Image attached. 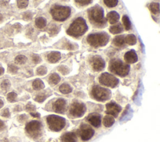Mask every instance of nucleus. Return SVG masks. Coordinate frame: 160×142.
I'll use <instances>...</instances> for the list:
<instances>
[{
	"label": "nucleus",
	"instance_id": "obj_37",
	"mask_svg": "<svg viewBox=\"0 0 160 142\" xmlns=\"http://www.w3.org/2000/svg\"><path fill=\"white\" fill-rule=\"evenodd\" d=\"M49 33L50 34H53L55 35L58 33V27L55 25H52L50 26L49 27Z\"/></svg>",
	"mask_w": 160,
	"mask_h": 142
},
{
	"label": "nucleus",
	"instance_id": "obj_43",
	"mask_svg": "<svg viewBox=\"0 0 160 142\" xmlns=\"http://www.w3.org/2000/svg\"><path fill=\"white\" fill-rule=\"evenodd\" d=\"M23 17L24 20H30L32 17V14L30 12H26L23 14Z\"/></svg>",
	"mask_w": 160,
	"mask_h": 142
},
{
	"label": "nucleus",
	"instance_id": "obj_44",
	"mask_svg": "<svg viewBox=\"0 0 160 142\" xmlns=\"http://www.w3.org/2000/svg\"><path fill=\"white\" fill-rule=\"evenodd\" d=\"M27 120H28V117L25 114H23V115H20V116L18 117V120L20 122H21V123H24Z\"/></svg>",
	"mask_w": 160,
	"mask_h": 142
},
{
	"label": "nucleus",
	"instance_id": "obj_17",
	"mask_svg": "<svg viewBox=\"0 0 160 142\" xmlns=\"http://www.w3.org/2000/svg\"><path fill=\"white\" fill-rule=\"evenodd\" d=\"M61 142H77V135L73 132H67L61 138Z\"/></svg>",
	"mask_w": 160,
	"mask_h": 142
},
{
	"label": "nucleus",
	"instance_id": "obj_16",
	"mask_svg": "<svg viewBox=\"0 0 160 142\" xmlns=\"http://www.w3.org/2000/svg\"><path fill=\"white\" fill-rule=\"evenodd\" d=\"M124 59L128 64H134L138 60V55L134 50L128 51L124 55Z\"/></svg>",
	"mask_w": 160,
	"mask_h": 142
},
{
	"label": "nucleus",
	"instance_id": "obj_40",
	"mask_svg": "<svg viewBox=\"0 0 160 142\" xmlns=\"http://www.w3.org/2000/svg\"><path fill=\"white\" fill-rule=\"evenodd\" d=\"M75 2L81 6L88 5L91 3L92 0H74Z\"/></svg>",
	"mask_w": 160,
	"mask_h": 142
},
{
	"label": "nucleus",
	"instance_id": "obj_41",
	"mask_svg": "<svg viewBox=\"0 0 160 142\" xmlns=\"http://www.w3.org/2000/svg\"><path fill=\"white\" fill-rule=\"evenodd\" d=\"M26 110L28 112H30V113L34 112L36 110V108L33 105H32V104L28 103L26 106Z\"/></svg>",
	"mask_w": 160,
	"mask_h": 142
},
{
	"label": "nucleus",
	"instance_id": "obj_7",
	"mask_svg": "<svg viewBox=\"0 0 160 142\" xmlns=\"http://www.w3.org/2000/svg\"><path fill=\"white\" fill-rule=\"evenodd\" d=\"M26 133L31 138H36L41 137L43 132V125L37 120H33L28 122L25 128Z\"/></svg>",
	"mask_w": 160,
	"mask_h": 142
},
{
	"label": "nucleus",
	"instance_id": "obj_29",
	"mask_svg": "<svg viewBox=\"0 0 160 142\" xmlns=\"http://www.w3.org/2000/svg\"><path fill=\"white\" fill-rule=\"evenodd\" d=\"M27 61V58L23 55H19L16 56L15 59V62L16 64L23 65Z\"/></svg>",
	"mask_w": 160,
	"mask_h": 142
},
{
	"label": "nucleus",
	"instance_id": "obj_21",
	"mask_svg": "<svg viewBox=\"0 0 160 142\" xmlns=\"http://www.w3.org/2000/svg\"><path fill=\"white\" fill-rule=\"evenodd\" d=\"M113 44L115 46L121 47L124 46L125 44V37L123 36H118L115 37L113 41Z\"/></svg>",
	"mask_w": 160,
	"mask_h": 142
},
{
	"label": "nucleus",
	"instance_id": "obj_5",
	"mask_svg": "<svg viewBox=\"0 0 160 142\" xmlns=\"http://www.w3.org/2000/svg\"><path fill=\"white\" fill-rule=\"evenodd\" d=\"M51 14L54 20L64 21L71 14V8L68 6L54 5L51 9Z\"/></svg>",
	"mask_w": 160,
	"mask_h": 142
},
{
	"label": "nucleus",
	"instance_id": "obj_15",
	"mask_svg": "<svg viewBox=\"0 0 160 142\" xmlns=\"http://www.w3.org/2000/svg\"><path fill=\"white\" fill-rule=\"evenodd\" d=\"M88 121L90 124L94 127L98 128L101 124V116L98 113H93L88 118Z\"/></svg>",
	"mask_w": 160,
	"mask_h": 142
},
{
	"label": "nucleus",
	"instance_id": "obj_32",
	"mask_svg": "<svg viewBox=\"0 0 160 142\" xmlns=\"http://www.w3.org/2000/svg\"><path fill=\"white\" fill-rule=\"evenodd\" d=\"M11 87V82L8 79L3 80L1 83V88L2 90H7Z\"/></svg>",
	"mask_w": 160,
	"mask_h": 142
},
{
	"label": "nucleus",
	"instance_id": "obj_18",
	"mask_svg": "<svg viewBox=\"0 0 160 142\" xmlns=\"http://www.w3.org/2000/svg\"><path fill=\"white\" fill-rule=\"evenodd\" d=\"M47 58L50 62L56 63L61 59V53L58 51H53L48 54Z\"/></svg>",
	"mask_w": 160,
	"mask_h": 142
},
{
	"label": "nucleus",
	"instance_id": "obj_31",
	"mask_svg": "<svg viewBox=\"0 0 160 142\" xmlns=\"http://www.w3.org/2000/svg\"><path fill=\"white\" fill-rule=\"evenodd\" d=\"M17 94L14 92H9L8 93L7 96H6V99H7V100L9 101V102H15L16 99H17Z\"/></svg>",
	"mask_w": 160,
	"mask_h": 142
},
{
	"label": "nucleus",
	"instance_id": "obj_2",
	"mask_svg": "<svg viewBox=\"0 0 160 142\" xmlns=\"http://www.w3.org/2000/svg\"><path fill=\"white\" fill-rule=\"evenodd\" d=\"M88 30V26L83 17H78L70 26L67 30V34L78 37L83 35Z\"/></svg>",
	"mask_w": 160,
	"mask_h": 142
},
{
	"label": "nucleus",
	"instance_id": "obj_34",
	"mask_svg": "<svg viewBox=\"0 0 160 142\" xmlns=\"http://www.w3.org/2000/svg\"><path fill=\"white\" fill-rule=\"evenodd\" d=\"M104 3L109 8H114L118 5V0H104Z\"/></svg>",
	"mask_w": 160,
	"mask_h": 142
},
{
	"label": "nucleus",
	"instance_id": "obj_35",
	"mask_svg": "<svg viewBox=\"0 0 160 142\" xmlns=\"http://www.w3.org/2000/svg\"><path fill=\"white\" fill-rule=\"evenodd\" d=\"M47 71H48V70H47L46 67H44V66H40V67L38 68V69H36V74L39 75H44L46 74Z\"/></svg>",
	"mask_w": 160,
	"mask_h": 142
},
{
	"label": "nucleus",
	"instance_id": "obj_28",
	"mask_svg": "<svg viewBox=\"0 0 160 142\" xmlns=\"http://www.w3.org/2000/svg\"><path fill=\"white\" fill-rule=\"evenodd\" d=\"M149 10L154 14H156L159 12V5L158 3H152L149 6Z\"/></svg>",
	"mask_w": 160,
	"mask_h": 142
},
{
	"label": "nucleus",
	"instance_id": "obj_12",
	"mask_svg": "<svg viewBox=\"0 0 160 142\" xmlns=\"http://www.w3.org/2000/svg\"><path fill=\"white\" fill-rule=\"evenodd\" d=\"M90 64L93 70L97 72L103 71L105 69L106 65L104 59L99 55L92 57L90 59Z\"/></svg>",
	"mask_w": 160,
	"mask_h": 142
},
{
	"label": "nucleus",
	"instance_id": "obj_10",
	"mask_svg": "<svg viewBox=\"0 0 160 142\" xmlns=\"http://www.w3.org/2000/svg\"><path fill=\"white\" fill-rule=\"evenodd\" d=\"M87 111L85 104L82 102H74L70 108V114L73 118L82 117Z\"/></svg>",
	"mask_w": 160,
	"mask_h": 142
},
{
	"label": "nucleus",
	"instance_id": "obj_6",
	"mask_svg": "<svg viewBox=\"0 0 160 142\" xmlns=\"http://www.w3.org/2000/svg\"><path fill=\"white\" fill-rule=\"evenodd\" d=\"M46 121L49 128L56 132L62 130L66 125L65 118L58 115H50L46 118Z\"/></svg>",
	"mask_w": 160,
	"mask_h": 142
},
{
	"label": "nucleus",
	"instance_id": "obj_48",
	"mask_svg": "<svg viewBox=\"0 0 160 142\" xmlns=\"http://www.w3.org/2000/svg\"><path fill=\"white\" fill-rule=\"evenodd\" d=\"M5 128V125L3 121L0 120V130H2Z\"/></svg>",
	"mask_w": 160,
	"mask_h": 142
},
{
	"label": "nucleus",
	"instance_id": "obj_9",
	"mask_svg": "<svg viewBox=\"0 0 160 142\" xmlns=\"http://www.w3.org/2000/svg\"><path fill=\"white\" fill-rule=\"evenodd\" d=\"M99 82L106 87L115 88L118 86L119 80L113 75L108 72L103 73L99 77Z\"/></svg>",
	"mask_w": 160,
	"mask_h": 142
},
{
	"label": "nucleus",
	"instance_id": "obj_19",
	"mask_svg": "<svg viewBox=\"0 0 160 142\" xmlns=\"http://www.w3.org/2000/svg\"><path fill=\"white\" fill-rule=\"evenodd\" d=\"M107 19L110 24H113L116 23L119 21V15L117 12L113 11L107 14Z\"/></svg>",
	"mask_w": 160,
	"mask_h": 142
},
{
	"label": "nucleus",
	"instance_id": "obj_50",
	"mask_svg": "<svg viewBox=\"0 0 160 142\" xmlns=\"http://www.w3.org/2000/svg\"><path fill=\"white\" fill-rule=\"evenodd\" d=\"M3 106H4L3 101L2 100L0 99V109H1L3 107Z\"/></svg>",
	"mask_w": 160,
	"mask_h": 142
},
{
	"label": "nucleus",
	"instance_id": "obj_36",
	"mask_svg": "<svg viewBox=\"0 0 160 142\" xmlns=\"http://www.w3.org/2000/svg\"><path fill=\"white\" fill-rule=\"evenodd\" d=\"M58 71L63 74V75H67L70 72V69L68 67L65 65H61L58 68Z\"/></svg>",
	"mask_w": 160,
	"mask_h": 142
},
{
	"label": "nucleus",
	"instance_id": "obj_13",
	"mask_svg": "<svg viewBox=\"0 0 160 142\" xmlns=\"http://www.w3.org/2000/svg\"><path fill=\"white\" fill-rule=\"evenodd\" d=\"M121 110V107L114 102H109L106 106V113L108 115H111L115 118L118 116Z\"/></svg>",
	"mask_w": 160,
	"mask_h": 142
},
{
	"label": "nucleus",
	"instance_id": "obj_1",
	"mask_svg": "<svg viewBox=\"0 0 160 142\" xmlns=\"http://www.w3.org/2000/svg\"><path fill=\"white\" fill-rule=\"evenodd\" d=\"M88 13L90 21L94 25L99 27L106 25V20L104 17V11L101 6L98 5L93 6L89 9Z\"/></svg>",
	"mask_w": 160,
	"mask_h": 142
},
{
	"label": "nucleus",
	"instance_id": "obj_11",
	"mask_svg": "<svg viewBox=\"0 0 160 142\" xmlns=\"http://www.w3.org/2000/svg\"><path fill=\"white\" fill-rule=\"evenodd\" d=\"M95 135V131L88 125L83 124L80 127V136L82 140L88 141Z\"/></svg>",
	"mask_w": 160,
	"mask_h": 142
},
{
	"label": "nucleus",
	"instance_id": "obj_14",
	"mask_svg": "<svg viewBox=\"0 0 160 142\" xmlns=\"http://www.w3.org/2000/svg\"><path fill=\"white\" fill-rule=\"evenodd\" d=\"M52 109L54 112L63 114L67 111V101L63 99H58L54 102H53L52 105Z\"/></svg>",
	"mask_w": 160,
	"mask_h": 142
},
{
	"label": "nucleus",
	"instance_id": "obj_30",
	"mask_svg": "<svg viewBox=\"0 0 160 142\" xmlns=\"http://www.w3.org/2000/svg\"><path fill=\"white\" fill-rule=\"evenodd\" d=\"M123 22L124 26L125 27V30L127 31L129 30L131 27V22L129 21V17L126 15H125L123 16Z\"/></svg>",
	"mask_w": 160,
	"mask_h": 142
},
{
	"label": "nucleus",
	"instance_id": "obj_47",
	"mask_svg": "<svg viewBox=\"0 0 160 142\" xmlns=\"http://www.w3.org/2000/svg\"><path fill=\"white\" fill-rule=\"evenodd\" d=\"M30 115L31 116H33V117H36V118H40V113H38V112H35L30 113Z\"/></svg>",
	"mask_w": 160,
	"mask_h": 142
},
{
	"label": "nucleus",
	"instance_id": "obj_45",
	"mask_svg": "<svg viewBox=\"0 0 160 142\" xmlns=\"http://www.w3.org/2000/svg\"><path fill=\"white\" fill-rule=\"evenodd\" d=\"M2 115L5 118H8L10 116V112H9V109H5L2 113Z\"/></svg>",
	"mask_w": 160,
	"mask_h": 142
},
{
	"label": "nucleus",
	"instance_id": "obj_20",
	"mask_svg": "<svg viewBox=\"0 0 160 142\" xmlns=\"http://www.w3.org/2000/svg\"><path fill=\"white\" fill-rule=\"evenodd\" d=\"M115 122V120L114 117L109 115H106L104 118H103V125H104V126L106 128L111 127V126L113 125Z\"/></svg>",
	"mask_w": 160,
	"mask_h": 142
},
{
	"label": "nucleus",
	"instance_id": "obj_23",
	"mask_svg": "<svg viewBox=\"0 0 160 142\" xmlns=\"http://www.w3.org/2000/svg\"><path fill=\"white\" fill-rule=\"evenodd\" d=\"M32 86L33 89L36 90H40L44 88V84L41 80L37 79L33 81Z\"/></svg>",
	"mask_w": 160,
	"mask_h": 142
},
{
	"label": "nucleus",
	"instance_id": "obj_24",
	"mask_svg": "<svg viewBox=\"0 0 160 142\" xmlns=\"http://www.w3.org/2000/svg\"><path fill=\"white\" fill-rule=\"evenodd\" d=\"M123 27L121 25V24L114 25L109 28L110 33H111L112 34H119L123 32Z\"/></svg>",
	"mask_w": 160,
	"mask_h": 142
},
{
	"label": "nucleus",
	"instance_id": "obj_26",
	"mask_svg": "<svg viewBox=\"0 0 160 142\" xmlns=\"http://www.w3.org/2000/svg\"><path fill=\"white\" fill-rule=\"evenodd\" d=\"M46 20L43 17H38L35 21L36 26L38 28H40V29H43V28H44L46 25Z\"/></svg>",
	"mask_w": 160,
	"mask_h": 142
},
{
	"label": "nucleus",
	"instance_id": "obj_8",
	"mask_svg": "<svg viewBox=\"0 0 160 142\" xmlns=\"http://www.w3.org/2000/svg\"><path fill=\"white\" fill-rule=\"evenodd\" d=\"M91 96L94 99L97 101L105 102L111 98V92L108 89L95 86L92 88Z\"/></svg>",
	"mask_w": 160,
	"mask_h": 142
},
{
	"label": "nucleus",
	"instance_id": "obj_51",
	"mask_svg": "<svg viewBox=\"0 0 160 142\" xmlns=\"http://www.w3.org/2000/svg\"><path fill=\"white\" fill-rule=\"evenodd\" d=\"M3 15L0 13V22H1L2 20H3Z\"/></svg>",
	"mask_w": 160,
	"mask_h": 142
},
{
	"label": "nucleus",
	"instance_id": "obj_46",
	"mask_svg": "<svg viewBox=\"0 0 160 142\" xmlns=\"http://www.w3.org/2000/svg\"><path fill=\"white\" fill-rule=\"evenodd\" d=\"M10 0H0V6H5L8 5Z\"/></svg>",
	"mask_w": 160,
	"mask_h": 142
},
{
	"label": "nucleus",
	"instance_id": "obj_4",
	"mask_svg": "<svg viewBox=\"0 0 160 142\" xmlns=\"http://www.w3.org/2000/svg\"><path fill=\"white\" fill-rule=\"evenodd\" d=\"M109 36L106 33H94L88 36L87 42L94 47H99L106 46L109 41Z\"/></svg>",
	"mask_w": 160,
	"mask_h": 142
},
{
	"label": "nucleus",
	"instance_id": "obj_39",
	"mask_svg": "<svg viewBox=\"0 0 160 142\" xmlns=\"http://www.w3.org/2000/svg\"><path fill=\"white\" fill-rule=\"evenodd\" d=\"M46 99V97L44 94L41 93V94H39L36 96V97H35L34 100L35 101L39 102V103H42L45 99Z\"/></svg>",
	"mask_w": 160,
	"mask_h": 142
},
{
	"label": "nucleus",
	"instance_id": "obj_3",
	"mask_svg": "<svg viewBox=\"0 0 160 142\" xmlns=\"http://www.w3.org/2000/svg\"><path fill=\"white\" fill-rule=\"evenodd\" d=\"M109 70L112 73L116 74L120 77H125L129 74L130 66L120 59H114L109 62Z\"/></svg>",
	"mask_w": 160,
	"mask_h": 142
},
{
	"label": "nucleus",
	"instance_id": "obj_22",
	"mask_svg": "<svg viewBox=\"0 0 160 142\" xmlns=\"http://www.w3.org/2000/svg\"><path fill=\"white\" fill-rule=\"evenodd\" d=\"M60 80L61 78L60 75L56 73H53L49 77L48 82L50 84L54 86V85H57L60 82Z\"/></svg>",
	"mask_w": 160,
	"mask_h": 142
},
{
	"label": "nucleus",
	"instance_id": "obj_25",
	"mask_svg": "<svg viewBox=\"0 0 160 142\" xmlns=\"http://www.w3.org/2000/svg\"><path fill=\"white\" fill-rule=\"evenodd\" d=\"M59 90L62 93L68 94V93H70L72 92L73 89L70 86V85H68L67 84H63L62 85H61L60 86Z\"/></svg>",
	"mask_w": 160,
	"mask_h": 142
},
{
	"label": "nucleus",
	"instance_id": "obj_38",
	"mask_svg": "<svg viewBox=\"0 0 160 142\" xmlns=\"http://www.w3.org/2000/svg\"><path fill=\"white\" fill-rule=\"evenodd\" d=\"M8 71L11 74H16L18 71V68L16 67V65L13 64H9L8 65Z\"/></svg>",
	"mask_w": 160,
	"mask_h": 142
},
{
	"label": "nucleus",
	"instance_id": "obj_49",
	"mask_svg": "<svg viewBox=\"0 0 160 142\" xmlns=\"http://www.w3.org/2000/svg\"><path fill=\"white\" fill-rule=\"evenodd\" d=\"M5 72V69L3 68L2 67H0V76H1V75H2Z\"/></svg>",
	"mask_w": 160,
	"mask_h": 142
},
{
	"label": "nucleus",
	"instance_id": "obj_27",
	"mask_svg": "<svg viewBox=\"0 0 160 142\" xmlns=\"http://www.w3.org/2000/svg\"><path fill=\"white\" fill-rule=\"evenodd\" d=\"M125 41L130 46H133L136 43V37L133 34H129L125 37Z\"/></svg>",
	"mask_w": 160,
	"mask_h": 142
},
{
	"label": "nucleus",
	"instance_id": "obj_33",
	"mask_svg": "<svg viewBox=\"0 0 160 142\" xmlns=\"http://www.w3.org/2000/svg\"><path fill=\"white\" fill-rule=\"evenodd\" d=\"M29 4L28 0H17V6L19 8L23 9L26 8Z\"/></svg>",
	"mask_w": 160,
	"mask_h": 142
},
{
	"label": "nucleus",
	"instance_id": "obj_42",
	"mask_svg": "<svg viewBox=\"0 0 160 142\" xmlns=\"http://www.w3.org/2000/svg\"><path fill=\"white\" fill-rule=\"evenodd\" d=\"M32 61L34 64H38L41 62V59L40 55L38 54H33L32 56Z\"/></svg>",
	"mask_w": 160,
	"mask_h": 142
}]
</instances>
